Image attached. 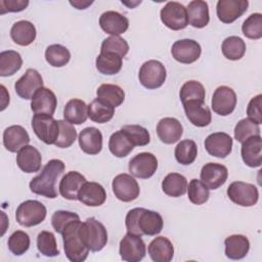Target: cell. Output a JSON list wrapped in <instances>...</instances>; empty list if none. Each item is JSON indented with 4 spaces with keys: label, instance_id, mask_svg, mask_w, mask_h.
<instances>
[{
    "label": "cell",
    "instance_id": "obj_34",
    "mask_svg": "<svg viewBox=\"0 0 262 262\" xmlns=\"http://www.w3.org/2000/svg\"><path fill=\"white\" fill-rule=\"evenodd\" d=\"M114 115L115 106L99 97L88 104V118L95 123H106L113 119Z\"/></svg>",
    "mask_w": 262,
    "mask_h": 262
},
{
    "label": "cell",
    "instance_id": "obj_18",
    "mask_svg": "<svg viewBox=\"0 0 262 262\" xmlns=\"http://www.w3.org/2000/svg\"><path fill=\"white\" fill-rule=\"evenodd\" d=\"M201 181L209 189H217L222 186L228 177V170L218 163H207L201 170Z\"/></svg>",
    "mask_w": 262,
    "mask_h": 262
},
{
    "label": "cell",
    "instance_id": "obj_36",
    "mask_svg": "<svg viewBox=\"0 0 262 262\" xmlns=\"http://www.w3.org/2000/svg\"><path fill=\"white\" fill-rule=\"evenodd\" d=\"M164 193L172 198H179L186 192L187 180L179 173H169L162 181Z\"/></svg>",
    "mask_w": 262,
    "mask_h": 262
},
{
    "label": "cell",
    "instance_id": "obj_37",
    "mask_svg": "<svg viewBox=\"0 0 262 262\" xmlns=\"http://www.w3.org/2000/svg\"><path fill=\"white\" fill-rule=\"evenodd\" d=\"M23 58L17 51L6 50L0 53V76L9 77L20 70Z\"/></svg>",
    "mask_w": 262,
    "mask_h": 262
},
{
    "label": "cell",
    "instance_id": "obj_42",
    "mask_svg": "<svg viewBox=\"0 0 262 262\" xmlns=\"http://www.w3.org/2000/svg\"><path fill=\"white\" fill-rule=\"evenodd\" d=\"M97 97L110 102L113 106L121 105L125 99L124 90L115 84H101L96 90Z\"/></svg>",
    "mask_w": 262,
    "mask_h": 262
},
{
    "label": "cell",
    "instance_id": "obj_1",
    "mask_svg": "<svg viewBox=\"0 0 262 262\" xmlns=\"http://www.w3.org/2000/svg\"><path fill=\"white\" fill-rule=\"evenodd\" d=\"M127 231L136 235L159 234L164 226L160 213L144 208L131 209L125 218Z\"/></svg>",
    "mask_w": 262,
    "mask_h": 262
},
{
    "label": "cell",
    "instance_id": "obj_48",
    "mask_svg": "<svg viewBox=\"0 0 262 262\" xmlns=\"http://www.w3.org/2000/svg\"><path fill=\"white\" fill-rule=\"evenodd\" d=\"M243 34L252 40H258L262 37V14L252 13L243 23Z\"/></svg>",
    "mask_w": 262,
    "mask_h": 262
},
{
    "label": "cell",
    "instance_id": "obj_44",
    "mask_svg": "<svg viewBox=\"0 0 262 262\" xmlns=\"http://www.w3.org/2000/svg\"><path fill=\"white\" fill-rule=\"evenodd\" d=\"M134 146H144L150 141V135L146 128L140 125H125L120 129Z\"/></svg>",
    "mask_w": 262,
    "mask_h": 262
},
{
    "label": "cell",
    "instance_id": "obj_21",
    "mask_svg": "<svg viewBox=\"0 0 262 262\" xmlns=\"http://www.w3.org/2000/svg\"><path fill=\"white\" fill-rule=\"evenodd\" d=\"M99 26L106 34L112 36H119L128 30L129 20L120 12L108 10L100 15Z\"/></svg>",
    "mask_w": 262,
    "mask_h": 262
},
{
    "label": "cell",
    "instance_id": "obj_3",
    "mask_svg": "<svg viewBox=\"0 0 262 262\" xmlns=\"http://www.w3.org/2000/svg\"><path fill=\"white\" fill-rule=\"evenodd\" d=\"M81 220L72 222L62 232L63 250L67 258L72 262H83L89 254V249L80 235Z\"/></svg>",
    "mask_w": 262,
    "mask_h": 262
},
{
    "label": "cell",
    "instance_id": "obj_43",
    "mask_svg": "<svg viewBox=\"0 0 262 262\" xmlns=\"http://www.w3.org/2000/svg\"><path fill=\"white\" fill-rule=\"evenodd\" d=\"M205 88L202 83L195 80H189L185 82L180 88L179 97L182 103L190 100L205 101Z\"/></svg>",
    "mask_w": 262,
    "mask_h": 262
},
{
    "label": "cell",
    "instance_id": "obj_41",
    "mask_svg": "<svg viewBox=\"0 0 262 262\" xmlns=\"http://www.w3.org/2000/svg\"><path fill=\"white\" fill-rule=\"evenodd\" d=\"M46 61L54 68H61L66 66L71 59V53L66 46L60 44L49 45L45 50Z\"/></svg>",
    "mask_w": 262,
    "mask_h": 262
},
{
    "label": "cell",
    "instance_id": "obj_32",
    "mask_svg": "<svg viewBox=\"0 0 262 262\" xmlns=\"http://www.w3.org/2000/svg\"><path fill=\"white\" fill-rule=\"evenodd\" d=\"M188 23L198 29L205 28L210 21L209 6L206 1L193 0L188 3L186 8Z\"/></svg>",
    "mask_w": 262,
    "mask_h": 262
},
{
    "label": "cell",
    "instance_id": "obj_23",
    "mask_svg": "<svg viewBox=\"0 0 262 262\" xmlns=\"http://www.w3.org/2000/svg\"><path fill=\"white\" fill-rule=\"evenodd\" d=\"M157 134L162 142L172 144L181 138L183 134V127L175 118H163L157 125Z\"/></svg>",
    "mask_w": 262,
    "mask_h": 262
},
{
    "label": "cell",
    "instance_id": "obj_15",
    "mask_svg": "<svg viewBox=\"0 0 262 262\" xmlns=\"http://www.w3.org/2000/svg\"><path fill=\"white\" fill-rule=\"evenodd\" d=\"M41 87H43V79L40 73L35 69H28L14 84L16 94L27 100L32 99L36 91Z\"/></svg>",
    "mask_w": 262,
    "mask_h": 262
},
{
    "label": "cell",
    "instance_id": "obj_38",
    "mask_svg": "<svg viewBox=\"0 0 262 262\" xmlns=\"http://www.w3.org/2000/svg\"><path fill=\"white\" fill-rule=\"evenodd\" d=\"M246 43L237 36H229L224 39L221 45V50L224 55L229 60H238L246 53Z\"/></svg>",
    "mask_w": 262,
    "mask_h": 262
},
{
    "label": "cell",
    "instance_id": "obj_39",
    "mask_svg": "<svg viewBox=\"0 0 262 262\" xmlns=\"http://www.w3.org/2000/svg\"><path fill=\"white\" fill-rule=\"evenodd\" d=\"M110 151L117 158L127 157L134 148V145L129 141L127 136L121 131L113 133L108 140Z\"/></svg>",
    "mask_w": 262,
    "mask_h": 262
},
{
    "label": "cell",
    "instance_id": "obj_47",
    "mask_svg": "<svg viewBox=\"0 0 262 262\" xmlns=\"http://www.w3.org/2000/svg\"><path fill=\"white\" fill-rule=\"evenodd\" d=\"M257 135H260V127L249 118L242 119L234 127V138L241 143L249 137Z\"/></svg>",
    "mask_w": 262,
    "mask_h": 262
},
{
    "label": "cell",
    "instance_id": "obj_5",
    "mask_svg": "<svg viewBox=\"0 0 262 262\" xmlns=\"http://www.w3.org/2000/svg\"><path fill=\"white\" fill-rule=\"evenodd\" d=\"M47 214L46 207L39 201L28 200L18 205L15 211L17 223L25 227H32L44 221Z\"/></svg>",
    "mask_w": 262,
    "mask_h": 262
},
{
    "label": "cell",
    "instance_id": "obj_50",
    "mask_svg": "<svg viewBox=\"0 0 262 262\" xmlns=\"http://www.w3.org/2000/svg\"><path fill=\"white\" fill-rule=\"evenodd\" d=\"M129 51V44L120 36H111L101 43L100 52H111L125 57Z\"/></svg>",
    "mask_w": 262,
    "mask_h": 262
},
{
    "label": "cell",
    "instance_id": "obj_4",
    "mask_svg": "<svg viewBox=\"0 0 262 262\" xmlns=\"http://www.w3.org/2000/svg\"><path fill=\"white\" fill-rule=\"evenodd\" d=\"M80 235L87 248L92 252L102 250L107 243V231L104 225L94 217L87 218L80 225Z\"/></svg>",
    "mask_w": 262,
    "mask_h": 262
},
{
    "label": "cell",
    "instance_id": "obj_51",
    "mask_svg": "<svg viewBox=\"0 0 262 262\" xmlns=\"http://www.w3.org/2000/svg\"><path fill=\"white\" fill-rule=\"evenodd\" d=\"M59 134L55 141V145L60 148L70 147L77 138V131L75 127L66 120H58Z\"/></svg>",
    "mask_w": 262,
    "mask_h": 262
},
{
    "label": "cell",
    "instance_id": "obj_29",
    "mask_svg": "<svg viewBox=\"0 0 262 262\" xmlns=\"http://www.w3.org/2000/svg\"><path fill=\"white\" fill-rule=\"evenodd\" d=\"M147 252L155 262H170L174 256V247L169 238L158 236L149 243Z\"/></svg>",
    "mask_w": 262,
    "mask_h": 262
},
{
    "label": "cell",
    "instance_id": "obj_33",
    "mask_svg": "<svg viewBox=\"0 0 262 262\" xmlns=\"http://www.w3.org/2000/svg\"><path fill=\"white\" fill-rule=\"evenodd\" d=\"M63 118L72 125H81L88 118V105L82 99L73 98L64 105Z\"/></svg>",
    "mask_w": 262,
    "mask_h": 262
},
{
    "label": "cell",
    "instance_id": "obj_45",
    "mask_svg": "<svg viewBox=\"0 0 262 262\" xmlns=\"http://www.w3.org/2000/svg\"><path fill=\"white\" fill-rule=\"evenodd\" d=\"M37 249L46 257H55L59 255L56 239L51 231L43 230L37 236Z\"/></svg>",
    "mask_w": 262,
    "mask_h": 262
},
{
    "label": "cell",
    "instance_id": "obj_46",
    "mask_svg": "<svg viewBox=\"0 0 262 262\" xmlns=\"http://www.w3.org/2000/svg\"><path fill=\"white\" fill-rule=\"evenodd\" d=\"M186 190L188 200L194 205H203L209 200V188L199 179H191Z\"/></svg>",
    "mask_w": 262,
    "mask_h": 262
},
{
    "label": "cell",
    "instance_id": "obj_19",
    "mask_svg": "<svg viewBox=\"0 0 262 262\" xmlns=\"http://www.w3.org/2000/svg\"><path fill=\"white\" fill-rule=\"evenodd\" d=\"M57 105V98L52 90L46 87L39 88L31 101V108L34 114H45L53 116Z\"/></svg>",
    "mask_w": 262,
    "mask_h": 262
},
{
    "label": "cell",
    "instance_id": "obj_20",
    "mask_svg": "<svg viewBox=\"0 0 262 262\" xmlns=\"http://www.w3.org/2000/svg\"><path fill=\"white\" fill-rule=\"evenodd\" d=\"M188 121L196 127H206L212 121L210 108L201 100H190L182 103Z\"/></svg>",
    "mask_w": 262,
    "mask_h": 262
},
{
    "label": "cell",
    "instance_id": "obj_2",
    "mask_svg": "<svg viewBox=\"0 0 262 262\" xmlns=\"http://www.w3.org/2000/svg\"><path fill=\"white\" fill-rule=\"evenodd\" d=\"M64 168L62 161L58 159L50 160L43 167L41 173L30 181L31 191L48 199H55L57 196L56 182L64 172Z\"/></svg>",
    "mask_w": 262,
    "mask_h": 262
},
{
    "label": "cell",
    "instance_id": "obj_9",
    "mask_svg": "<svg viewBox=\"0 0 262 262\" xmlns=\"http://www.w3.org/2000/svg\"><path fill=\"white\" fill-rule=\"evenodd\" d=\"M162 23L173 31L183 30L188 25L187 11L184 5L176 1L168 2L160 11Z\"/></svg>",
    "mask_w": 262,
    "mask_h": 262
},
{
    "label": "cell",
    "instance_id": "obj_49",
    "mask_svg": "<svg viewBox=\"0 0 262 262\" xmlns=\"http://www.w3.org/2000/svg\"><path fill=\"white\" fill-rule=\"evenodd\" d=\"M30 236L27 232L23 230H16L14 231L9 237H8V249L9 251L15 255L20 256L25 254L29 248H30Z\"/></svg>",
    "mask_w": 262,
    "mask_h": 262
},
{
    "label": "cell",
    "instance_id": "obj_52",
    "mask_svg": "<svg viewBox=\"0 0 262 262\" xmlns=\"http://www.w3.org/2000/svg\"><path fill=\"white\" fill-rule=\"evenodd\" d=\"M80 220V217L78 214L71 212V211H64V210H59L55 211L51 217V224L54 230L62 234L64 229L74 221Z\"/></svg>",
    "mask_w": 262,
    "mask_h": 262
},
{
    "label": "cell",
    "instance_id": "obj_12",
    "mask_svg": "<svg viewBox=\"0 0 262 262\" xmlns=\"http://www.w3.org/2000/svg\"><path fill=\"white\" fill-rule=\"evenodd\" d=\"M128 169L132 176L140 179H147L156 173L158 169V160L151 152H139L130 160Z\"/></svg>",
    "mask_w": 262,
    "mask_h": 262
},
{
    "label": "cell",
    "instance_id": "obj_35",
    "mask_svg": "<svg viewBox=\"0 0 262 262\" xmlns=\"http://www.w3.org/2000/svg\"><path fill=\"white\" fill-rule=\"evenodd\" d=\"M97 71L103 75H116L123 66V57L116 53L100 52L95 60Z\"/></svg>",
    "mask_w": 262,
    "mask_h": 262
},
{
    "label": "cell",
    "instance_id": "obj_11",
    "mask_svg": "<svg viewBox=\"0 0 262 262\" xmlns=\"http://www.w3.org/2000/svg\"><path fill=\"white\" fill-rule=\"evenodd\" d=\"M119 253L127 262H139L146 254V247L140 235L127 232L120 242Z\"/></svg>",
    "mask_w": 262,
    "mask_h": 262
},
{
    "label": "cell",
    "instance_id": "obj_26",
    "mask_svg": "<svg viewBox=\"0 0 262 262\" xmlns=\"http://www.w3.org/2000/svg\"><path fill=\"white\" fill-rule=\"evenodd\" d=\"M42 157L33 145H26L16 155V164L25 173H36L41 169Z\"/></svg>",
    "mask_w": 262,
    "mask_h": 262
},
{
    "label": "cell",
    "instance_id": "obj_53",
    "mask_svg": "<svg viewBox=\"0 0 262 262\" xmlns=\"http://www.w3.org/2000/svg\"><path fill=\"white\" fill-rule=\"evenodd\" d=\"M261 105H262V95L258 94L250 100L247 106L248 118L254 121L255 123H257L258 125L262 123V110H261L262 106Z\"/></svg>",
    "mask_w": 262,
    "mask_h": 262
},
{
    "label": "cell",
    "instance_id": "obj_27",
    "mask_svg": "<svg viewBox=\"0 0 262 262\" xmlns=\"http://www.w3.org/2000/svg\"><path fill=\"white\" fill-rule=\"evenodd\" d=\"M86 182V178L77 171H70L61 178L58 189L62 198L76 201L78 200V193L82 185Z\"/></svg>",
    "mask_w": 262,
    "mask_h": 262
},
{
    "label": "cell",
    "instance_id": "obj_40",
    "mask_svg": "<svg viewBox=\"0 0 262 262\" xmlns=\"http://www.w3.org/2000/svg\"><path fill=\"white\" fill-rule=\"evenodd\" d=\"M176 161L181 165L192 164L198 156L196 143L191 139L181 140L174 150Z\"/></svg>",
    "mask_w": 262,
    "mask_h": 262
},
{
    "label": "cell",
    "instance_id": "obj_30",
    "mask_svg": "<svg viewBox=\"0 0 262 262\" xmlns=\"http://www.w3.org/2000/svg\"><path fill=\"white\" fill-rule=\"evenodd\" d=\"M36 28L29 20H18L14 23L10 29V37L12 41L20 46H28L36 39Z\"/></svg>",
    "mask_w": 262,
    "mask_h": 262
},
{
    "label": "cell",
    "instance_id": "obj_28",
    "mask_svg": "<svg viewBox=\"0 0 262 262\" xmlns=\"http://www.w3.org/2000/svg\"><path fill=\"white\" fill-rule=\"evenodd\" d=\"M80 148L87 155H97L102 149V134L95 127L84 128L78 137Z\"/></svg>",
    "mask_w": 262,
    "mask_h": 262
},
{
    "label": "cell",
    "instance_id": "obj_25",
    "mask_svg": "<svg viewBox=\"0 0 262 262\" xmlns=\"http://www.w3.org/2000/svg\"><path fill=\"white\" fill-rule=\"evenodd\" d=\"M78 200L88 207H99L105 202L106 192L101 184L86 181L79 190Z\"/></svg>",
    "mask_w": 262,
    "mask_h": 262
},
{
    "label": "cell",
    "instance_id": "obj_13",
    "mask_svg": "<svg viewBox=\"0 0 262 262\" xmlns=\"http://www.w3.org/2000/svg\"><path fill=\"white\" fill-rule=\"evenodd\" d=\"M236 94L232 88L228 86H219L213 93L211 106L214 113L219 116L230 115L236 106Z\"/></svg>",
    "mask_w": 262,
    "mask_h": 262
},
{
    "label": "cell",
    "instance_id": "obj_55",
    "mask_svg": "<svg viewBox=\"0 0 262 262\" xmlns=\"http://www.w3.org/2000/svg\"><path fill=\"white\" fill-rule=\"evenodd\" d=\"M92 3H93V1H74V2L70 1V4L75 6L77 9H85Z\"/></svg>",
    "mask_w": 262,
    "mask_h": 262
},
{
    "label": "cell",
    "instance_id": "obj_14",
    "mask_svg": "<svg viewBox=\"0 0 262 262\" xmlns=\"http://www.w3.org/2000/svg\"><path fill=\"white\" fill-rule=\"evenodd\" d=\"M201 53V45L192 39H181L175 41L171 48V54L173 58L185 64L196 61L200 58Z\"/></svg>",
    "mask_w": 262,
    "mask_h": 262
},
{
    "label": "cell",
    "instance_id": "obj_6",
    "mask_svg": "<svg viewBox=\"0 0 262 262\" xmlns=\"http://www.w3.org/2000/svg\"><path fill=\"white\" fill-rule=\"evenodd\" d=\"M167 78L165 66L156 59H150L142 63L139 70L138 79L140 84L146 89H157L163 86Z\"/></svg>",
    "mask_w": 262,
    "mask_h": 262
},
{
    "label": "cell",
    "instance_id": "obj_7",
    "mask_svg": "<svg viewBox=\"0 0 262 262\" xmlns=\"http://www.w3.org/2000/svg\"><path fill=\"white\" fill-rule=\"evenodd\" d=\"M32 128L37 137L46 144H54L59 134V123L50 115L35 114Z\"/></svg>",
    "mask_w": 262,
    "mask_h": 262
},
{
    "label": "cell",
    "instance_id": "obj_24",
    "mask_svg": "<svg viewBox=\"0 0 262 262\" xmlns=\"http://www.w3.org/2000/svg\"><path fill=\"white\" fill-rule=\"evenodd\" d=\"M30 142L27 130L19 125L7 127L3 132V145L10 152L19 151Z\"/></svg>",
    "mask_w": 262,
    "mask_h": 262
},
{
    "label": "cell",
    "instance_id": "obj_31",
    "mask_svg": "<svg viewBox=\"0 0 262 262\" xmlns=\"http://www.w3.org/2000/svg\"><path fill=\"white\" fill-rule=\"evenodd\" d=\"M225 255L231 260H239L247 256L250 250V242L243 234H232L225 238Z\"/></svg>",
    "mask_w": 262,
    "mask_h": 262
},
{
    "label": "cell",
    "instance_id": "obj_17",
    "mask_svg": "<svg viewBox=\"0 0 262 262\" xmlns=\"http://www.w3.org/2000/svg\"><path fill=\"white\" fill-rule=\"evenodd\" d=\"M232 138L225 132H215L205 139V148L209 155L224 159L232 149Z\"/></svg>",
    "mask_w": 262,
    "mask_h": 262
},
{
    "label": "cell",
    "instance_id": "obj_10",
    "mask_svg": "<svg viewBox=\"0 0 262 262\" xmlns=\"http://www.w3.org/2000/svg\"><path fill=\"white\" fill-rule=\"evenodd\" d=\"M112 188L115 196L125 203L132 202L139 196L140 188L135 178L127 173L117 175L112 182Z\"/></svg>",
    "mask_w": 262,
    "mask_h": 262
},
{
    "label": "cell",
    "instance_id": "obj_16",
    "mask_svg": "<svg viewBox=\"0 0 262 262\" xmlns=\"http://www.w3.org/2000/svg\"><path fill=\"white\" fill-rule=\"evenodd\" d=\"M248 6V0H219L216 5V13L220 21L231 24L247 11Z\"/></svg>",
    "mask_w": 262,
    "mask_h": 262
},
{
    "label": "cell",
    "instance_id": "obj_54",
    "mask_svg": "<svg viewBox=\"0 0 262 262\" xmlns=\"http://www.w3.org/2000/svg\"><path fill=\"white\" fill-rule=\"evenodd\" d=\"M28 5V0H1L0 13L4 14L6 12H19L26 9Z\"/></svg>",
    "mask_w": 262,
    "mask_h": 262
},
{
    "label": "cell",
    "instance_id": "obj_8",
    "mask_svg": "<svg viewBox=\"0 0 262 262\" xmlns=\"http://www.w3.org/2000/svg\"><path fill=\"white\" fill-rule=\"evenodd\" d=\"M227 196L234 204L242 207H252L259 200L257 186L244 181H234L227 188Z\"/></svg>",
    "mask_w": 262,
    "mask_h": 262
},
{
    "label": "cell",
    "instance_id": "obj_22",
    "mask_svg": "<svg viewBox=\"0 0 262 262\" xmlns=\"http://www.w3.org/2000/svg\"><path fill=\"white\" fill-rule=\"evenodd\" d=\"M241 155L244 163L251 167H260L262 164V138L260 135L251 136L242 142Z\"/></svg>",
    "mask_w": 262,
    "mask_h": 262
}]
</instances>
